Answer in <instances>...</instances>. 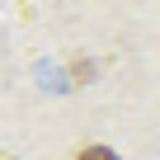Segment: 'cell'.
<instances>
[{"mask_svg":"<svg viewBox=\"0 0 160 160\" xmlns=\"http://www.w3.org/2000/svg\"><path fill=\"white\" fill-rule=\"evenodd\" d=\"M75 160H118V151H108V146H85Z\"/></svg>","mask_w":160,"mask_h":160,"instance_id":"1","label":"cell"}]
</instances>
